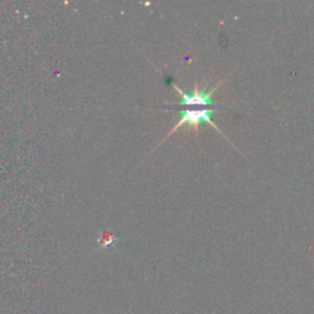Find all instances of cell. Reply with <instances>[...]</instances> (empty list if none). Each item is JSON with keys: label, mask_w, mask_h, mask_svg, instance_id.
<instances>
[{"label": "cell", "mask_w": 314, "mask_h": 314, "mask_svg": "<svg viewBox=\"0 0 314 314\" xmlns=\"http://www.w3.org/2000/svg\"><path fill=\"white\" fill-rule=\"evenodd\" d=\"M223 80H221L220 82L216 83V86H213L210 91H203L199 88V85L195 82V86H194V91L191 93H186L184 92L182 88H179L176 83H172L174 90L179 93L181 96V101L178 103H173V105H164V109H168V108H173L176 105H185V107H191V105H200V107H209V105H213L216 108H231L228 105H218V103H215L213 101V95L215 92H217L220 86L222 85Z\"/></svg>", "instance_id": "7a4b0ae2"}, {"label": "cell", "mask_w": 314, "mask_h": 314, "mask_svg": "<svg viewBox=\"0 0 314 314\" xmlns=\"http://www.w3.org/2000/svg\"><path fill=\"white\" fill-rule=\"evenodd\" d=\"M218 109H220V108H198V109H196V108H186V109L178 110L179 120L176 123V125H174V127L172 128L171 130H169L168 134L164 136V139L162 140L161 142H159L158 146L157 147L161 146V145L163 144V142L166 141V140L168 139V137L171 136L173 132H176L177 130H178L179 128L183 127V125H186V127H188V129H193L194 131L196 132V134H199V125H200L201 123H206V124L211 125V127H212L213 129L216 130V131L220 132V134L222 135L223 139H226L231 144V141L228 140V137L226 136L225 134H223L222 130H221L212 120L213 113H215L216 110H218Z\"/></svg>", "instance_id": "6da1fadb"}, {"label": "cell", "mask_w": 314, "mask_h": 314, "mask_svg": "<svg viewBox=\"0 0 314 314\" xmlns=\"http://www.w3.org/2000/svg\"><path fill=\"white\" fill-rule=\"evenodd\" d=\"M117 238L114 237L113 235H108V236H102V237L98 238V243H100V245L102 248H108V247H112V245L115 244V242H117Z\"/></svg>", "instance_id": "3957f363"}]
</instances>
